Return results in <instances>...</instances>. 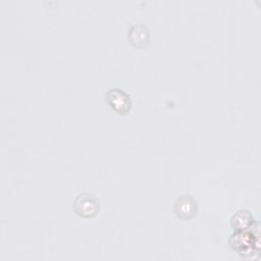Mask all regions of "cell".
<instances>
[{
  "mask_svg": "<svg viewBox=\"0 0 261 261\" xmlns=\"http://www.w3.org/2000/svg\"><path fill=\"white\" fill-rule=\"evenodd\" d=\"M72 208L80 216L93 217L99 212V200L92 194L82 193L74 199Z\"/></svg>",
  "mask_w": 261,
  "mask_h": 261,
  "instance_id": "6da1fadb",
  "label": "cell"
},
{
  "mask_svg": "<svg viewBox=\"0 0 261 261\" xmlns=\"http://www.w3.org/2000/svg\"><path fill=\"white\" fill-rule=\"evenodd\" d=\"M252 222V216L247 210H241L231 217V225L234 229L242 230L247 228Z\"/></svg>",
  "mask_w": 261,
  "mask_h": 261,
  "instance_id": "5b68a950",
  "label": "cell"
},
{
  "mask_svg": "<svg viewBox=\"0 0 261 261\" xmlns=\"http://www.w3.org/2000/svg\"><path fill=\"white\" fill-rule=\"evenodd\" d=\"M105 98L108 105L118 114H125L130 109L129 97L120 89H110Z\"/></svg>",
  "mask_w": 261,
  "mask_h": 261,
  "instance_id": "7a4b0ae2",
  "label": "cell"
},
{
  "mask_svg": "<svg viewBox=\"0 0 261 261\" xmlns=\"http://www.w3.org/2000/svg\"><path fill=\"white\" fill-rule=\"evenodd\" d=\"M129 42L136 47H145L149 43V30L143 24H136L129 29Z\"/></svg>",
  "mask_w": 261,
  "mask_h": 261,
  "instance_id": "277c9868",
  "label": "cell"
},
{
  "mask_svg": "<svg viewBox=\"0 0 261 261\" xmlns=\"http://www.w3.org/2000/svg\"><path fill=\"white\" fill-rule=\"evenodd\" d=\"M197 203L190 195H182L177 198L174 204V212L181 218H191L196 214Z\"/></svg>",
  "mask_w": 261,
  "mask_h": 261,
  "instance_id": "3957f363",
  "label": "cell"
}]
</instances>
